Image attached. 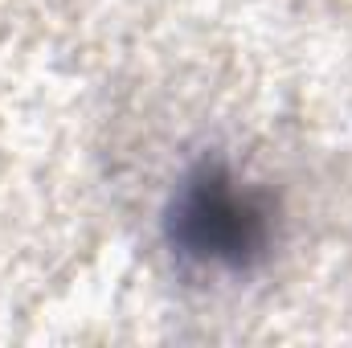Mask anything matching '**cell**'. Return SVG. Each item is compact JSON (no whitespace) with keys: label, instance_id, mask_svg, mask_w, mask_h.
Returning <instances> with one entry per match:
<instances>
[{"label":"cell","instance_id":"1","mask_svg":"<svg viewBox=\"0 0 352 348\" xmlns=\"http://www.w3.org/2000/svg\"><path fill=\"white\" fill-rule=\"evenodd\" d=\"M164 230L176 259L238 274L258 266L274 246V201L234 164L201 160L176 184Z\"/></svg>","mask_w":352,"mask_h":348}]
</instances>
